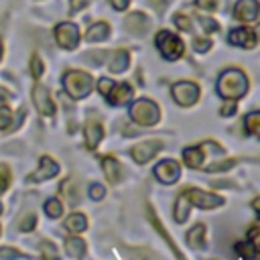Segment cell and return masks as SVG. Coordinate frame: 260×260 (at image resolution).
Listing matches in <instances>:
<instances>
[{
	"mask_svg": "<svg viewBox=\"0 0 260 260\" xmlns=\"http://www.w3.org/2000/svg\"><path fill=\"white\" fill-rule=\"evenodd\" d=\"M250 89L248 75L238 67H228L219 73L215 81V91L223 100H242Z\"/></svg>",
	"mask_w": 260,
	"mask_h": 260,
	"instance_id": "1",
	"label": "cell"
},
{
	"mask_svg": "<svg viewBox=\"0 0 260 260\" xmlns=\"http://www.w3.org/2000/svg\"><path fill=\"white\" fill-rule=\"evenodd\" d=\"M128 116L130 120L140 126V128H152L160 122L162 114H160V108L154 100L150 98H138V100H132L130 102V108H128Z\"/></svg>",
	"mask_w": 260,
	"mask_h": 260,
	"instance_id": "2",
	"label": "cell"
},
{
	"mask_svg": "<svg viewBox=\"0 0 260 260\" xmlns=\"http://www.w3.org/2000/svg\"><path fill=\"white\" fill-rule=\"evenodd\" d=\"M181 193L187 197V201L191 203L193 209H201V211H215L228 203V199L221 193H215V191H209L203 187H195V185H185L181 189Z\"/></svg>",
	"mask_w": 260,
	"mask_h": 260,
	"instance_id": "3",
	"label": "cell"
},
{
	"mask_svg": "<svg viewBox=\"0 0 260 260\" xmlns=\"http://www.w3.org/2000/svg\"><path fill=\"white\" fill-rule=\"evenodd\" d=\"M63 89L71 100H83L93 89V77L81 69H69L63 75Z\"/></svg>",
	"mask_w": 260,
	"mask_h": 260,
	"instance_id": "4",
	"label": "cell"
},
{
	"mask_svg": "<svg viewBox=\"0 0 260 260\" xmlns=\"http://www.w3.org/2000/svg\"><path fill=\"white\" fill-rule=\"evenodd\" d=\"M152 177L156 179V183H160L162 187H173L181 181L183 177V165L177 158H158L152 167Z\"/></svg>",
	"mask_w": 260,
	"mask_h": 260,
	"instance_id": "5",
	"label": "cell"
},
{
	"mask_svg": "<svg viewBox=\"0 0 260 260\" xmlns=\"http://www.w3.org/2000/svg\"><path fill=\"white\" fill-rule=\"evenodd\" d=\"M162 150H165V142L160 138H148V140H142V142H136L134 146H130L128 148V156L138 167H144V165L156 160Z\"/></svg>",
	"mask_w": 260,
	"mask_h": 260,
	"instance_id": "6",
	"label": "cell"
},
{
	"mask_svg": "<svg viewBox=\"0 0 260 260\" xmlns=\"http://www.w3.org/2000/svg\"><path fill=\"white\" fill-rule=\"evenodd\" d=\"M171 98L181 108H191L201 98V87L191 79H181L171 85Z\"/></svg>",
	"mask_w": 260,
	"mask_h": 260,
	"instance_id": "7",
	"label": "cell"
},
{
	"mask_svg": "<svg viewBox=\"0 0 260 260\" xmlns=\"http://www.w3.org/2000/svg\"><path fill=\"white\" fill-rule=\"evenodd\" d=\"M156 47H158L160 55H162L167 61H177V59H181L183 53H185L183 41H181L177 35H173L171 30H160V32L156 35Z\"/></svg>",
	"mask_w": 260,
	"mask_h": 260,
	"instance_id": "8",
	"label": "cell"
},
{
	"mask_svg": "<svg viewBox=\"0 0 260 260\" xmlns=\"http://www.w3.org/2000/svg\"><path fill=\"white\" fill-rule=\"evenodd\" d=\"M146 219L150 221V225L154 228V232L165 240V244H167V248L173 252V256L177 258V260H189L181 250H179V246L175 244V240H173V236L169 234V230L165 228V223L160 221V217H158V213H156V209L152 207V203L150 201H146Z\"/></svg>",
	"mask_w": 260,
	"mask_h": 260,
	"instance_id": "9",
	"label": "cell"
},
{
	"mask_svg": "<svg viewBox=\"0 0 260 260\" xmlns=\"http://www.w3.org/2000/svg\"><path fill=\"white\" fill-rule=\"evenodd\" d=\"M98 160H100V169H102L104 179H106L108 185L116 187V185H120L124 181L126 171H124V165L120 162L118 156H114V154H102Z\"/></svg>",
	"mask_w": 260,
	"mask_h": 260,
	"instance_id": "10",
	"label": "cell"
},
{
	"mask_svg": "<svg viewBox=\"0 0 260 260\" xmlns=\"http://www.w3.org/2000/svg\"><path fill=\"white\" fill-rule=\"evenodd\" d=\"M59 173H61V165H59L53 156L43 154V156L39 158L37 169L26 177V183H45V181L55 179Z\"/></svg>",
	"mask_w": 260,
	"mask_h": 260,
	"instance_id": "11",
	"label": "cell"
},
{
	"mask_svg": "<svg viewBox=\"0 0 260 260\" xmlns=\"http://www.w3.org/2000/svg\"><path fill=\"white\" fill-rule=\"evenodd\" d=\"M207 160H209V156H207L205 148L201 146V142L199 144H187L181 150V165L191 169V171H201L207 165Z\"/></svg>",
	"mask_w": 260,
	"mask_h": 260,
	"instance_id": "12",
	"label": "cell"
},
{
	"mask_svg": "<svg viewBox=\"0 0 260 260\" xmlns=\"http://www.w3.org/2000/svg\"><path fill=\"white\" fill-rule=\"evenodd\" d=\"M185 244L191 248V250H197V252H203L209 248V240H207V225L203 221H195L191 223V228L185 232Z\"/></svg>",
	"mask_w": 260,
	"mask_h": 260,
	"instance_id": "13",
	"label": "cell"
},
{
	"mask_svg": "<svg viewBox=\"0 0 260 260\" xmlns=\"http://www.w3.org/2000/svg\"><path fill=\"white\" fill-rule=\"evenodd\" d=\"M55 41L61 49L71 51L79 45V30L73 22H61L55 26Z\"/></svg>",
	"mask_w": 260,
	"mask_h": 260,
	"instance_id": "14",
	"label": "cell"
},
{
	"mask_svg": "<svg viewBox=\"0 0 260 260\" xmlns=\"http://www.w3.org/2000/svg\"><path fill=\"white\" fill-rule=\"evenodd\" d=\"M106 136V130H104V124L98 120V118H89L83 126V144L87 150H95L102 140Z\"/></svg>",
	"mask_w": 260,
	"mask_h": 260,
	"instance_id": "15",
	"label": "cell"
},
{
	"mask_svg": "<svg viewBox=\"0 0 260 260\" xmlns=\"http://www.w3.org/2000/svg\"><path fill=\"white\" fill-rule=\"evenodd\" d=\"M32 104L39 110V114H43V116H53L55 110H57V106H55L49 89L45 85H41V83H37L32 87Z\"/></svg>",
	"mask_w": 260,
	"mask_h": 260,
	"instance_id": "16",
	"label": "cell"
},
{
	"mask_svg": "<svg viewBox=\"0 0 260 260\" xmlns=\"http://www.w3.org/2000/svg\"><path fill=\"white\" fill-rule=\"evenodd\" d=\"M134 98V87L128 83V81H120V83H114V87L110 89V93L106 95L108 104L120 108V106H126L130 104Z\"/></svg>",
	"mask_w": 260,
	"mask_h": 260,
	"instance_id": "17",
	"label": "cell"
},
{
	"mask_svg": "<svg viewBox=\"0 0 260 260\" xmlns=\"http://www.w3.org/2000/svg\"><path fill=\"white\" fill-rule=\"evenodd\" d=\"M59 195H61V201L69 203L71 207L79 205L81 203V189H79L77 179L75 177H65L59 183Z\"/></svg>",
	"mask_w": 260,
	"mask_h": 260,
	"instance_id": "18",
	"label": "cell"
},
{
	"mask_svg": "<svg viewBox=\"0 0 260 260\" xmlns=\"http://www.w3.org/2000/svg\"><path fill=\"white\" fill-rule=\"evenodd\" d=\"M63 250L71 260H83L87 256V242L81 238V234H69L63 240Z\"/></svg>",
	"mask_w": 260,
	"mask_h": 260,
	"instance_id": "19",
	"label": "cell"
},
{
	"mask_svg": "<svg viewBox=\"0 0 260 260\" xmlns=\"http://www.w3.org/2000/svg\"><path fill=\"white\" fill-rule=\"evenodd\" d=\"M120 254L124 260H160L158 252L150 246H120Z\"/></svg>",
	"mask_w": 260,
	"mask_h": 260,
	"instance_id": "20",
	"label": "cell"
},
{
	"mask_svg": "<svg viewBox=\"0 0 260 260\" xmlns=\"http://www.w3.org/2000/svg\"><path fill=\"white\" fill-rule=\"evenodd\" d=\"M256 32L248 26H240V28H234L230 35H228V43L234 45V47H242V49H252L256 45Z\"/></svg>",
	"mask_w": 260,
	"mask_h": 260,
	"instance_id": "21",
	"label": "cell"
},
{
	"mask_svg": "<svg viewBox=\"0 0 260 260\" xmlns=\"http://www.w3.org/2000/svg\"><path fill=\"white\" fill-rule=\"evenodd\" d=\"M191 211H193L191 203H189L187 197L179 191L177 197H175V201H173V221H175L177 225H185V223L191 219Z\"/></svg>",
	"mask_w": 260,
	"mask_h": 260,
	"instance_id": "22",
	"label": "cell"
},
{
	"mask_svg": "<svg viewBox=\"0 0 260 260\" xmlns=\"http://www.w3.org/2000/svg\"><path fill=\"white\" fill-rule=\"evenodd\" d=\"M63 228L69 234H83L89 228V219H87V215L83 211H71L69 215H65Z\"/></svg>",
	"mask_w": 260,
	"mask_h": 260,
	"instance_id": "23",
	"label": "cell"
},
{
	"mask_svg": "<svg viewBox=\"0 0 260 260\" xmlns=\"http://www.w3.org/2000/svg\"><path fill=\"white\" fill-rule=\"evenodd\" d=\"M258 10H260V4H258L256 0H238V4L234 6L236 18H238V20H244V22L256 20Z\"/></svg>",
	"mask_w": 260,
	"mask_h": 260,
	"instance_id": "24",
	"label": "cell"
},
{
	"mask_svg": "<svg viewBox=\"0 0 260 260\" xmlns=\"http://www.w3.org/2000/svg\"><path fill=\"white\" fill-rule=\"evenodd\" d=\"M108 67L112 73H124L128 67H130V53L126 49H118L110 55V61H108Z\"/></svg>",
	"mask_w": 260,
	"mask_h": 260,
	"instance_id": "25",
	"label": "cell"
},
{
	"mask_svg": "<svg viewBox=\"0 0 260 260\" xmlns=\"http://www.w3.org/2000/svg\"><path fill=\"white\" fill-rule=\"evenodd\" d=\"M234 252L240 260H258V246L250 240H238L234 244Z\"/></svg>",
	"mask_w": 260,
	"mask_h": 260,
	"instance_id": "26",
	"label": "cell"
},
{
	"mask_svg": "<svg viewBox=\"0 0 260 260\" xmlns=\"http://www.w3.org/2000/svg\"><path fill=\"white\" fill-rule=\"evenodd\" d=\"M126 28L132 35L140 37V35H144L148 30V18L144 14H140V12H132L130 16H126Z\"/></svg>",
	"mask_w": 260,
	"mask_h": 260,
	"instance_id": "27",
	"label": "cell"
},
{
	"mask_svg": "<svg viewBox=\"0 0 260 260\" xmlns=\"http://www.w3.org/2000/svg\"><path fill=\"white\" fill-rule=\"evenodd\" d=\"M43 211L49 219H61L65 213V203L61 201V197H49L43 203Z\"/></svg>",
	"mask_w": 260,
	"mask_h": 260,
	"instance_id": "28",
	"label": "cell"
},
{
	"mask_svg": "<svg viewBox=\"0 0 260 260\" xmlns=\"http://www.w3.org/2000/svg\"><path fill=\"white\" fill-rule=\"evenodd\" d=\"M108 37H110V24L108 22H95L85 32V41H89V43H102Z\"/></svg>",
	"mask_w": 260,
	"mask_h": 260,
	"instance_id": "29",
	"label": "cell"
},
{
	"mask_svg": "<svg viewBox=\"0 0 260 260\" xmlns=\"http://www.w3.org/2000/svg\"><path fill=\"white\" fill-rule=\"evenodd\" d=\"M242 126H244V132L248 136H254L260 140V112H248L244 116Z\"/></svg>",
	"mask_w": 260,
	"mask_h": 260,
	"instance_id": "30",
	"label": "cell"
},
{
	"mask_svg": "<svg viewBox=\"0 0 260 260\" xmlns=\"http://www.w3.org/2000/svg\"><path fill=\"white\" fill-rule=\"evenodd\" d=\"M39 254H41V260H61V254H59L57 244H53L47 238L39 240Z\"/></svg>",
	"mask_w": 260,
	"mask_h": 260,
	"instance_id": "31",
	"label": "cell"
},
{
	"mask_svg": "<svg viewBox=\"0 0 260 260\" xmlns=\"http://www.w3.org/2000/svg\"><path fill=\"white\" fill-rule=\"evenodd\" d=\"M37 221H39V217H37L35 211H24L16 219V230L22 232V234H28V232H32L37 228Z\"/></svg>",
	"mask_w": 260,
	"mask_h": 260,
	"instance_id": "32",
	"label": "cell"
},
{
	"mask_svg": "<svg viewBox=\"0 0 260 260\" xmlns=\"http://www.w3.org/2000/svg\"><path fill=\"white\" fill-rule=\"evenodd\" d=\"M0 260H28V256L14 246H0Z\"/></svg>",
	"mask_w": 260,
	"mask_h": 260,
	"instance_id": "33",
	"label": "cell"
},
{
	"mask_svg": "<svg viewBox=\"0 0 260 260\" xmlns=\"http://www.w3.org/2000/svg\"><path fill=\"white\" fill-rule=\"evenodd\" d=\"M106 195H108V189H106V185H104V183L93 181V183H89V185H87V197H89L91 201H102Z\"/></svg>",
	"mask_w": 260,
	"mask_h": 260,
	"instance_id": "34",
	"label": "cell"
},
{
	"mask_svg": "<svg viewBox=\"0 0 260 260\" xmlns=\"http://www.w3.org/2000/svg\"><path fill=\"white\" fill-rule=\"evenodd\" d=\"M12 185V169L4 162H0V195L6 193Z\"/></svg>",
	"mask_w": 260,
	"mask_h": 260,
	"instance_id": "35",
	"label": "cell"
},
{
	"mask_svg": "<svg viewBox=\"0 0 260 260\" xmlns=\"http://www.w3.org/2000/svg\"><path fill=\"white\" fill-rule=\"evenodd\" d=\"M238 114V100H223V104L219 106V116L221 118H232Z\"/></svg>",
	"mask_w": 260,
	"mask_h": 260,
	"instance_id": "36",
	"label": "cell"
},
{
	"mask_svg": "<svg viewBox=\"0 0 260 260\" xmlns=\"http://www.w3.org/2000/svg\"><path fill=\"white\" fill-rule=\"evenodd\" d=\"M43 73H45V63H43V59H41L39 55H32V57H30V75H32L35 79H41Z\"/></svg>",
	"mask_w": 260,
	"mask_h": 260,
	"instance_id": "37",
	"label": "cell"
},
{
	"mask_svg": "<svg viewBox=\"0 0 260 260\" xmlns=\"http://www.w3.org/2000/svg\"><path fill=\"white\" fill-rule=\"evenodd\" d=\"M12 128V112L6 106H0V130H10Z\"/></svg>",
	"mask_w": 260,
	"mask_h": 260,
	"instance_id": "38",
	"label": "cell"
},
{
	"mask_svg": "<svg viewBox=\"0 0 260 260\" xmlns=\"http://www.w3.org/2000/svg\"><path fill=\"white\" fill-rule=\"evenodd\" d=\"M246 240H250V242H254L256 246L260 244V221H256V223H252L248 230H246Z\"/></svg>",
	"mask_w": 260,
	"mask_h": 260,
	"instance_id": "39",
	"label": "cell"
},
{
	"mask_svg": "<svg viewBox=\"0 0 260 260\" xmlns=\"http://www.w3.org/2000/svg\"><path fill=\"white\" fill-rule=\"evenodd\" d=\"M173 22L181 28V30H185V32H189L191 30V22H189V16H185V14H175V18H173Z\"/></svg>",
	"mask_w": 260,
	"mask_h": 260,
	"instance_id": "40",
	"label": "cell"
},
{
	"mask_svg": "<svg viewBox=\"0 0 260 260\" xmlns=\"http://www.w3.org/2000/svg\"><path fill=\"white\" fill-rule=\"evenodd\" d=\"M114 83H116V81H112L110 77H102V79L98 81V91H100V93L106 98V95L110 93V89L114 87Z\"/></svg>",
	"mask_w": 260,
	"mask_h": 260,
	"instance_id": "41",
	"label": "cell"
},
{
	"mask_svg": "<svg viewBox=\"0 0 260 260\" xmlns=\"http://www.w3.org/2000/svg\"><path fill=\"white\" fill-rule=\"evenodd\" d=\"M193 47H195V51L205 53L213 47V43H211V39H193Z\"/></svg>",
	"mask_w": 260,
	"mask_h": 260,
	"instance_id": "42",
	"label": "cell"
},
{
	"mask_svg": "<svg viewBox=\"0 0 260 260\" xmlns=\"http://www.w3.org/2000/svg\"><path fill=\"white\" fill-rule=\"evenodd\" d=\"M199 22L203 24V28H205V32H215L217 28H219V24L213 20V18H205V16H201L199 18Z\"/></svg>",
	"mask_w": 260,
	"mask_h": 260,
	"instance_id": "43",
	"label": "cell"
},
{
	"mask_svg": "<svg viewBox=\"0 0 260 260\" xmlns=\"http://www.w3.org/2000/svg\"><path fill=\"white\" fill-rule=\"evenodd\" d=\"M195 4L199 8H205V10H215V6H217L215 0H195Z\"/></svg>",
	"mask_w": 260,
	"mask_h": 260,
	"instance_id": "44",
	"label": "cell"
},
{
	"mask_svg": "<svg viewBox=\"0 0 260 260\" xmlns=\"http://www.w3.org/2000/svg\"><path fill=\"white\" fill-rule=\"evenodd\" d=\"M112 2V6L116 8V10H124L128 4H130V0H110Z\"/></svg>",
	"mask_w": 260,
	"mask_h": 260,
	"instance_id": "45",
	"label": "cell"
},
{
	"mask_svg": "<svg viewBox=\"0 0 260 260\" xmlns=\"http://www.w3.org/2000/svg\"><path fill=\"white\" fill-rule=\"evenodd\" d=\"M85 2H87V0H71V8H73V10H77V8H81Z\"/></svg>",
	"mask_w": 260,
	"mask_h": 260,
	"instance_id": "46",
	"label": "cell"
},
{
	"mask_svg": "<svg viewBox=\"0 0 260 260\" xmlns=\"http://www.w3.org/2000/svg\"><path fill=\"white\" fill-rule=\"evenodd\" d=\"M167 2H169V0H150V4H152L154 8H162V6H167Z\"/></svg>",
	"mask_w": 260,
	"mask_h": 260,
	"instance_id": "47",
	"label": "cell"
},
{
	"mask_svg": "<svg viewBox=\"0 0 260 260\" xmlns=\"http://www.w3.org/2000/svg\"><path fill=\"white\" fill-rule=\"evenodd\" d=\"M8 100V93L4 89H0V106H4V102Z\"/></svg>",
	"mask_w": 260,
	"mask_h": 260,
	"instance_id": "48",
	"label": "cell"
},
{
	"mask_svg": "<svg viewBox=\"0 0 260 260\" xmlns=\"http://www.w3.org/2000/svg\"><path fill=\"white\" fill-rule=\"evenodd\" d=\"M0 59H2V41H0Z\"/></svg>",
	"mask_w": 260,
	"mask_h": 260,
	"instance_id": "49",
	"label": "cell"
},
{
	"mask_svg": "<svg viewBox=\"0 0 260 260\" xmlns=\"http://www.w3.org/2000/svg\"><path fill=\"white\" fill-rule=\"evenodd\" d=\"M258 260H260V244H258Z\"/></svg>",
	"mask_w": 260,
	"mask_h": 260,
	"instance_id": "50",
	"label": "cell"
},
{
	"mask_svg": "<svg viewBox=\"0 0 260 260\" xmlns=\"http://www.w3.org/2000/svg\"><path fill=\"white\" fill-rule=\"evenodd\" d=\"M2 211H4V205H2V203H0V213H2Z\"/></svg>",
	"mask_w": 260,
	"mask_h": 260,
	"instance_id": "51",
	"label": "cell"
},
{
	"mask_svg": "<svg viewBox=\"0 0 260 260\" xmlns=\"http://www.w3.org/2000/svg\"><path fill=\"white\" fill-rule=\"evenodd\" d=\"M0 236H2V225H0Z\"/></svg>",
	"mask_w": 260,
	"mask_h": 260,
	"instance_id": "52",
	"label": "cell"
},
{
	"mask_svg": "<svg viewBox=\"0 0 260 260\" xmlns=\"http://www.w3.org/2000/svg\"><path fill=\"white\" fill-rule=\"evenodd\" d=\"M207 260H215V258H207Z\"/></svg>",
	"mask_w": 260,
	"mask_h": 260,
	"instance_id": "53",
	"label": "cell"
},
{
	"mask_svg": "<svg viewBox=\"0 0 260 260\" xmlns=\"http://www.w3.org/2000/svg\"><path fill=\"white\" fill-rule=\"evenodd\" d=\"M258 199H260V195H258Z\"/></svg>",
	"mask_w": 260,
	"mask_h": 260,
	"instance_id": "54",
	"label": "cell"
}]
</instances>
